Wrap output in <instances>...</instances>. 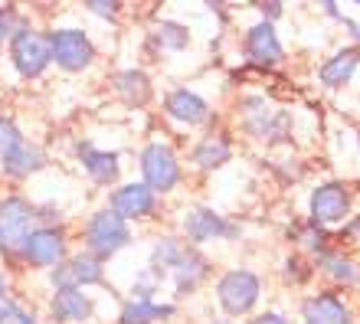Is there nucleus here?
I'll return each mask as SVG.
<instances>
[{"label":"nucleus","mask_w":360,"mask_h":324,"mask_svg":"<svg viewBox=\"0 0 360 324\" xmlns=\"http://www.w3.org/2000/svg\"><path fill=\"white\" fill-rule=\"evenodd\" d=\"M128 242H131V229H128V223L118 213L98 210L86 223V249H89V256H95L98 262L112 259L115 252H122Z\"/></svg>","instance_id":"f257e3e1"},{"label":"nucleus","mask_w":360,"mask_h":324,"mask_svg":"<svg viewBox=\"0 0 360 324\" xmlns=\"http://www.w3.org/2000/svg\"><path fill=\"white\" fill-rule=\"evenodd\" d=\"M10 63L23 79H37L43 69L53 63V49H49V37H43L39 30L20 27L10 37Z\"/></svg>","instance_id":"f03ea898"},{"label":"nucleus","mask_w":360,"mask_h":324,"mask_svg":"<svg viewBox=\"0 0 360 324\" xmlns=\"http://www.w3.org/2000/svg\"><path fill=\"white\" fill-rule=\"evenodd\" d=\"M37 207L27 203L23 197H4L0 200V249L4 252H20L23 239L33 233L37 223Z\"/></svg>","instance_id":"7ed1b4c3"},{"label":"nucleus","mask_w":360,"mask_h":324,"mask_svg":"<svg viewBox=\"0 0 360 324\" xmlns=\"http://www.w3.org/2000/svg\"><path fill=\"white\" fill-rule=\"evenodd\" d=\"M141 174H144V187L154 193H167L180 183V164L171 144L151 141L141 151Z\"/></svg>","instance_id":"20e7f679"},{"label":"nucleus","mask_w":360,"mask_h":324,"mask_svg":"<svg viewBox=\"0 0 360 324\" xmlns=\"http://www.w3.org/2000/svg\"><path fill=\"white\" fill-rule=\"evenodd\" d=\"M259 292H262V282L249 268H233V272H226V276L219 278V285H217V298L226 315H246V311H252L259 302Z\"/></svg>","instance_id":"39448f33"},{"label":"nucleus","mask_w":360,"mask_h":324,"mask_svg":"<svg viewBox=\"0 0 360 324\" xmlns=\"http://www.w3.org/2000/svg\"><path fill=\"white\" fill-rule=\"evenodd\" d=\"M243 124L259 141H282L285 134H288V115L272 108L262 96L243 98Z\"/></svg>","instance_id":"423d86ee"},{"label":"nucleus","mask_w":360,"mask_h":324,"mask_svg":"<svg viewBox=\"0 0 360 324\" xmlns=\"http://www.w3.org/2000/svg\"><path fill=\"white\" fill-rule=\"evenodd\" d=\"M49 49H53V63L59 69H66V72H82L95 59L92 39L82 30H56L49 37Z\"/></svg>","instance_id":"0eeeda50"},{"label":"nucleus","mask_w":360,"mask_h":324,"mask_svg":"<svg viewBox=\"0 0 360 324\" xmlns=\"http://www.w3.org/2000/svg\"><path fill=\"white\" fill-rule=\"evenodd\" d=\"M20 256L27 259L30 266H37V268L59 266V262L66 259V236H63V229H56V226H37L27 239H23Z\"/></svg>","instance_id":"6e6552de"},{"label":"nucleus","mask_w":360,"mask_h":324,"mask_svg":"<svg viewBox=\"0 0 360 324\" xmlns=\"http://www.w3.org/2000/svg\"><path fill=\"white\" fill-rule=\"evenodd\" d=\"M105 278L102 272V262L95 256H89V252H79V256H69L63 259L53 272H49V282L56 288H89V285H98Z\"/></svg>","instance_id":"1a4fd4ad"},{"label":"nucleus","mask_w":360,"mask_h":324,"mask_svg":"<svg viewBox=\"0 0 360 324\" xmlns=\"http://www.w3.org/2000/svg\"><path fill=\"white\" fill-rule=\"evenodd\" d=\"M351 210V193L344 183H321L311 193V223L314 226H331L341 223Z\"/></svg>","instance_id":"9d476101"},{"label":"nucleus","mask_w":360,"mask_h":324,"mask_svg":"<svg viewBox=\"0 0 360 324\" xmlns=\"http://www.w3.org/2000/svg\"><path fill=\"white\" fill-rule=\"evenodd\" d=\"M184 233H187L193 242H210V239H236L239 226L236 223H229L226 216H219V213L200 207V210L187 213V219H184Z\"/></svg>","instance_id":"9b49d317"},{"label":"nucleus","mask_w":360,"mask_h":324,"mask_svg":"<svg viewBox=\"0 0 360 324\" xmlns=\"http://www.w3.org/2000/svg\"><path fill=\"white\" fill-rule=\"evenodd\" d=\"M154 207H158V197H154V190H148L144 183H124V187H118V190L112 193V213H118L124 223H128V219L151 216Z\"/></svg>","instance_id":"f8f14e48"},{"label":"nucleus","mask_w":360,"mask_h":324,"mask_svg":"<svg viewBox=\"0 0 360 324\" xmlns=\"http://www.w3.org/2000/svg\"><path fill=\"white\" fill-rule=\"evenodd\" d=\"M246 53L252 63H259V66H275V63H282V43H278V33H275V27L269 23V20H262V23H256V27L246 33Z\"/></svg>","instance_id":"ddd939ff"},{"label":"nucleus","mask_w":360,"mask_h":324,"mask_svg":"<svg viewBox=\"0 0 360 324\" xmlns=\"http://www.w3.org/2000/svg\"><path fill=\"white\" fill-rule=\"evenodd\" d=\"M92 311H95L92 298L82 295L79 288H56V295H53V302H49V315H53V321H59V324L89 321Z\"/></svg>","instance_id":"4468645a"},{"label":"nucleus","mask_w":360,"mask_h":324,"mask_svg":"<svg viewBox=\"0 0 360 324\" xmlns=\"http://www.w3.org/2000/svg\"><path fill=\"white\" fill-rule=\"evenodd\" d=\"M164 108L180 124H203L210 118V105L197 92H190V89H174L167 96V102H164Z\"/></svg>","instance_id":"2eb2a0df"},{"label":"nucleus","mask_w":360,"mask_h":324,"mask_svg":"<svg viewBox=\"0 0 360 324\" xmlns=\"http://www.w3.org/2000/svg\"><path fill=\"white\" fill-rule=\"evenodd\" d=\"M304 324H347L351 311L344 308V302L338 295H314L304 302L302 308Z\"/></svg>","instance_id":"dca6fc26"},{"label":"nucleus","mask_w":360,"mask_h":324,"mask_svg":"<svg viewBox=\"0 0 360 324\" xmlns=\"http://www.w3.org/2000/svg\"><path fill=\"white\" fill-rule=\"evenodd\" d=\"M79 157H82V167L95 183L108 187V183L118 181V154L115 151H95L92 144H79Z\"/></svg>","instance_id":"f3484780"},{"label":"nucleus","mask_w":360,"mask_h":324,"mask_svg":"<svg viewBox=\"0 0 360 324\" xmlns=\"http://www.w3.org/2000/svg\"><path fill=\"white\" fill-rule=\"evenodd\" d=\"M112 86H115V92H118V98H122L124 105L141 108L144 102L151 98V79L144 76L141 69H122V72H115Z\"/></svg>","instance_id":"a211bd4d"},{"label":"nucleus","mask_w":360,"mask_h":324,"mask_svg":"<svg viewBox=\"0 0 360 324\" xmlns=\"http://www.w3.org/2000/svg\"><path fill=\"white\" fill-rule=\"evenodd\" d=\"M210 276V262L200 252L187 249V256L177 262L174 268V285H177V295H190V292H197V285L203 278Z\"/></svg>","instance_id":"6ab92c4d"},{"label":"nucleus","mask_w":360,"mask_h":324,"mask_svg":"<svg viewBox=\"0 0 360 324\" xmlns=\"http://www.w3.org/2000/svg\"><path fill=\"white\" fill-rule=\"evenodd\" d=\"M357 63H360V53L357 49H341V53H334L328 63L321 66V86L328 89H341L344 82H351V76L357 72Z\"/></svg>","instance_id":"aec40b11"},{"label":"nucleus","mask_w":360,"mask_h":324,"mask_svg":"<svg viewBox=\"0 0 360 324\" xmlns=\"http://www.w3.org/2000/svg\"><path fill=\"white\" fill-rule=\"evenodd\" d=\"M0 164H4V174H7V177H30L33 171H39V167L46 164V157L39 151V144L23 141L17 151H10L7 157H0Z\"/></svg>","instance_id":"412c9836"},{"label":"nucleus","mask_w":360,"mask_h":324,"mask_svg":"<svg viewBox=\"0 0 360 324\" xmlns=\"http://www.w3.org/2000/svg\"><path fill=\"white\" fill-rule=\"evenodd\" d=\"M174 311H177L174 305H158L151 298H131V302L122 305L118 321L122 324H154V321H161V318H171Z\"/></svg>","instance_id":"4be33fe9"},{"label":"nucleus","mask_w":360,"mask_h":324,"mask_svg":"<svg viewBox=\"0 0 360 324\" xmlns=\"http://www.w3.org/2000/svg\"><path fill=\"white\" fill-rule=\"evenodd\" d=\"M184 256H187V246H184L180 239H174V236L158 239V246H154V252H151V276H154V282H161L167 272H174Z\"/></svg>","instance_id":"5701e85b"},{"label":"nucleus","mask_w":360,"mask_h":324,"mask_svg":"<svg viewBox=\"0 0 360 324\" xmlns=\"http://www.w3.org/2000/svg\"><path fill=\"white\" fill-rule=\"evenodd\" d=\"M229 154H233V148H229V141L223 134H207L193 148V164L203 167V171H213V167H223L229 161Z\"/></svg>","instance_id":"b1692460"},{"label":"nucleus","mask_w":360,"mask_h":324,"mask_svg":"<svg viewBox=\"0 0 360 324\" xmlns=\"http://www.w3.org/2000/svg\"><path fill=\"white\" fill-rule=\"evenodd\" d=\"M154 43H158L161 49L180 53V49L190 43V33H187V27H180V23H174V20H164L161 27L154 30Z\"/></svg>","instance_id":"393cba45"},{"label":"nucleus","mask_w":360,"mask_h":324,"mask_svg":"<svg viewBox=\"0 0 360 324\" xmlns=\"http://www.w3.org/2000/svg\"><path fill=\"white\" fill-rule=\"evenodd\" d=\"M318 266L328 272L331 278H338V282H357V268H354V262H347V259L341 256H318Z\"/></svg>","instance_id":"a878e982"},{"label":"nucleus","mask_w":360,"mask_h":324,"mask_svg":"<svg viewBox=\"0 0 360 324\" xmlns=\"http://www.w3.org/2000/svg\"><path fill=\"white\" fill-rule=\"evenodd\" d=\"M23 141H27V138L20 134L17 122H13V118H7V115H0V157H7L10 151H17Z\"/></svg>","instance_id":"bb28decb"},{"label":"nucleus","mask_w":360,"mask_h":324,"mask_svg":"<svg viewBox=\"0 0 360 324\" xmlns=\"http://www.w3.org/2000/svg\"><path fill=\"white\" fill-rule=\"evenodd\" d=\"M0 321L4 324H37V318L23 311L17 302H10V298H0Z\"/></svg>","instance_id":"cd10ccee"},{"label":"nucleus","mask_w":360,"mask_h":324,"mask_svg":"<svg viewBox=\"0 0 360 324\" xmlns=\"http://www.w3.org/2000/svg\"><path fill=\"white\" fill-rule=\"evenodd\" d=\"M86 7L92 10V13H98V17H108V20H115L118 17V0H86Z\"/></svg>","instance_id":"c85d7f7f"},{"label":"nucleus","mask_w":360,"mask_h":324,"mask_svg":"<svg viewBox=\"0 0 360 324\" xmlns=\"http://www.w3.org/2000/svg\"><path fill=\"white\" fill-rule=\"evenodd\" d=\"M7 37H13V10L0 7V46H4V39Z\"/></svg>","instance_id":"c756f323"},{"label":"nucleus","mask_w":360,"mask_h":324,"mask_svg":"<svg viewBox=\"0 0 360 324\" xmlns=\"http://www.w3.org/2000/svg\"><path fill=\"white\" fill-rule=\"evenodd\" d=\"M252 324H292V321H285V318L275 315V311H266V315H259Z\"/></svg>","instance_id":"7c9ffc66"},{"label":"nucleus","mask_w":360,"mask_h":324,"mask_svg":"<svg viewBox=\"0 0 360 324\" xmlns=\"http://www.w3.org/2000/svg\"><path fill=\"white\" fill-rule=\"evenodd\" d=\"M262 13H269V17H278V13H282V4H262Z\"/></svg>","instance_id":"2f4dec72"},{"label":"nucleus","mask_w":360,"mask_h":324,"mask_svg":"<svg viewBox=\"0 0 360 324\" xmlns=\"http://www.w3.org/2000/svg\"><path fill=\"white\" fill-rule=\"evenodd\" d=\"M0 298H7V282H4V276H0Z\"/></svg>","instance_id":"473e14b6"},{"label":"nucleus","mask_w":360,"mask_h":324,"mask_svg":"<svg viewBox=\"0 0 360 324\" xmlns=\"http://www.w3.org/2000/svg\"><path fill=\"white\" fill-rule=\"evenodd\" d=\"M217 324H229V321H217Z\"/></svg>","instance_id":"72a5a7b5"},{"label":"nucleus","mask_w":360,"mask_h":324,"mask_svg":"<svg viewBox=\"0 0 360 324\" xmlns=\"http://www.w3.org/2000/svg\"><path fill=\"white\" fill-rule=\"evenodd\" d=\"M0 324H4V321H0Z\"/></svg>","instance_id":"f704fd0d"}]
</instances>
